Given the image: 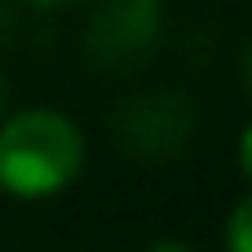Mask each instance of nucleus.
I'll list each match as a JSON object with an SVG mask.
<instances>
[{
    "label": "nucleus",
    "mask_w": 252,
    "mask_h": 252,
    "mask_svg": "<svg viewBox=\"0 0 252 252\" xmlns=\"http://www.w3.org/2000/svg\"><path fill=\"white\" fill-rule=\"evenodd\" d=\"M84 159V137L62 111H22L0 128V186L35 199L62 190Z\"/></svg>",
    "instance_id": "obj_1"
},
{
    "label": "nucleus",
    "mask_w": 252,
    "mask_h": 252,
    "mask_svg": "<svg viewBox=\"0 0 252 252\" xmlns=\"http://www.w3.org/2000/svg\"><path fill=\"white\" fill-rule=\"evenodd\" d=\"M115 133L137 159H168L195 133V106L182 93H142L115 111Z\"/></svg>",
    "instance_id": "obj_2"
},
{
    "label": "nucleus",
    "mask_w": 252,
    "mask_h": 252,
    "mask_svg": "<svg viewBox=\"0 0 252 252\" xmlns=\"http://www.w3.org/2000/svg\"><path fill=\"white\" fill-rule=\"evenodd\" d=\"M164 0H106L89 27V58L102 71H133L159 44Z\"/></svg>",
    "instance_id": "obj_3"
},
{
    "label": "nucleus",
    "mask_w": 252,
    "mask_h": 252,
    "mask_svg": "<svg viewBox=\"0 0 252 252\" xmlns=\"http://www.w3.org/2000/svg\"><path fill=\"white\" fill-rule=\"evenodd\" d=\"M230 252H248V199L230 217Z\"/></svg>",
    "instance_id": "obj_4"
},
{
    "label": "nucleus",
    "mask_w": 252,
    "mask_h": 252,
    "mask_svg": "<svg viewBox=\"0 0 252 252\" xmlns=\"http://www.w3.org/2000/svg\"><path fill=\"white\" fill-rule=\"evenodd\" d=\"M151 252H190V248H182V244H155Z\"/></svg>",
    "instance_id": "obj_5"
},
{
    "label": "nucleus",
    "mask_w": 252,
    "mask_h": 252,
    "mask_svg": "<svg viewBox=\"0 0 252 252\" xmlns=\"http://www.w3.org/2000/svg\"><path fill=\"white\" fill-rule=\"evenodd\" d=\"M35 4H62V0H35Z\"/></svg>",
    "instance_id": "obj_6"
},
{
    "label": "nucleus",
    "mask_w": 252,
    "mask_h": 252,
    "mask_svg": "<svg viewBox=\"0 0 252 252\" xmlns=\"http://www.w3.org/2000/svg\"><path fill=\"white\" fill-rule=\"evenodd\" d=\"M0 106H4V84H0Z\"/></svg>",
    "instance_id": "obj_7"
}]
</instances>
